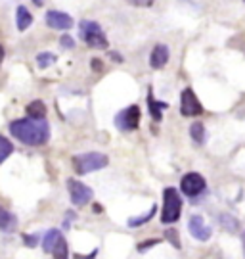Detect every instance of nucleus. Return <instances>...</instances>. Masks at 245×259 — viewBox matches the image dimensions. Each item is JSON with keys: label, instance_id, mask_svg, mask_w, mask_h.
<instances>
[{"label": "nucleus", "instance_id": "10", "mask_svg": "<svg viewBox=\"0 0 245 259\" xmlns=\"http://www.w3.org/2000/svg\"><path fill=\"white\" fill-rule=\"evenodd\" d=\"M46 23L52 29H59V31H66L71 29L73 25V18L66 14V12H57V10H50L46 14Z\"/></svg>", "mask_w": 245, "mask_h": 259}, {"label": "nucleus", "instance_id": "8", "mask_svg": "<svg viewBox=\"0 0 245 259\" xmlns=\"http://www.w3.org/2000/svg\"><path fill=\"white\" fill-rule=\"evenodd\" d=\"M180 112L184 117H196V115L203 114V106L198 100L196 92L192 88H184L182 96H180Z\"/></svg>", "mask_w": 245, "mask_h": 259}, {"label": "nucleus", "instance_id": "24", "mask_svg": "<svg viewBox=\"0 0 245 259\" xmlns=\"http://www.w3.org/2000/svg\"><path fill=\"white\" fill-rule=\"evenodd\" d=\"M23 242L27 244L29 248H35L38 242V236H35V234H23Z\"/></svg>", "mask_w": 245, "mask_h": 259}, {"label": "nucleus", "instance_id": "5", "mask_svg": "<svg viewBox=\"0 0 245 259\" xmlns=\"http://www.w3.org/2000/svg\"><path fill=\"white\" fill-rule=\"evenodd\" d=\"M67 188H69V196H71V201L77 208H83L85 203L94 198V192L92 188H88L86 184H83L81 181H75V179H69L67 181Z\"/></svg>", "mask_w": 245, "mask_h": 259}, {"label": "nucleus", "instance_id": "25", "mask_svg": "<svg viewBox=\"0 0 245 259\" xmlns=\"http://www.w3.org/2000/svg\"><path fill=\"white\" fill-rule=\"evenodd\" d=\"M127 2L132 4V6H138V8H148V6L153 4V0H127Z\"/></svg>", "mask_w": 245, "mask_h": 259}, {"label": "nucleus", "instance_id": "32", "mask_svg": "<svg viewBox=\"0 0 245 259\" xmlns=\"http://www.w3.org/2000/svg\"><path fill=\"white\" fill-rule=\"evenodd\" d=\"M33 4L35 6H42V0H33Z\"/></svg>", "mask_w": 245, "mask_h": 259}, {"label": "nucleus", "instance_id": "2", "mask_svg": "<svg viewBox=\"0 0 245 259\" xmlns=\"http://www.w3.org/2000/svg\"><path fill=\"white\" fill-rule=\"evenodd\" d=\"M180 211H182V198H180V192L176 188H165L163 192V211H161V223L170 225V223H176L180 217Z\"/></svg>", "mask_w": 245, "mask_h": 259}, {"label": "nucleus", "instance_id": "26", "mask_svg": "<svg viewBox=\"0 0 245 259\" xmlns=\"http://www.w3.org/2000/svg\"><path fill=\"white\" fill-rule=\"evenodd\" d=\"M59 44H62V48H73L75 46V40L69 37V35H64V37L59 38Z\"/></svg>", "mask_w": 245, "mask_h": 259}, {"label": "nucleus", "instance_id": "19", "mask_svg": "<svg viewBox=\"0 0 245 259\" xmlns=\"http://www.w3.org/2000/svg\"><path fill=\"white\" fill-rule=\"evenodd\" d=\"M155 211H157V208L151 205V210L148 211V213H144V215H140V217H132V219H129V227H140V225H144V223H148V221L155 215Z\"/></svg>", "mask_w": 245, "mask_h": 259}, {"label": "nucleus", "instance_id": "15", "mask_svg": "<svg viewBox=\"0 0 245 259\" xmlns=\"http://www.w3.org/2000/svg\"><path fill=\"white\" fill-rule=\"evenodd\" d=\"M59 238H62V232H59V230H56V229L48 230L46 236H44V242H42L44 251H46V253H52V249H54V246L59 242Z\"/></svg>", "mask_w": 245, "mask_h": 259}, {"label": "nucleus", "instance_id": "14", "mask_svg": "<svg viewBox=\"0 0 245 259\" xmlns=\"http://www.w3.org/2000/svg\"><path fill=\"white\" fill-rule=\"evenodd\" d=\"M148 106H150V114H151V119L153 121H161V117H163V110L167 108L165 102H155L153 100V96L151 92L148 94Z\"/></svg>", "mask_w": 245, "mask_h": 259}, {"label": "nucleus", "instance_id": "33", "mask_svg": "<svg viewBox=\"0 0 245 259\" xmlns=\"http://www.w3.org/2000/svg\"><path fill=\"white\" fill-rule=\"evenodd\" d=\"M243 2H245V0H243Z\"/></svg>", "mask_w": 245, "mask_h": 259}, {"label": "nucleus", "instance_id": "11", "mask_svg": "<svg viewBox=\"0 0 245 259\" xmlns=\"http://www.w3.org/2000/svg\"><path fill=\"white\" fill-rule=\"evenodd\" d=\"M169 48L167 44H155L153 50H151V56H150V64L153 69H161V67L167 66L169 62Z\"/></svg>", "mask_w": 245, "mask_h": 259}, {"label": "nucleus", "instance_id": "30", "mask_svg": "<svg viewBox=\"0 0 245 259\" xmlns=\"http://www.w3.org/2000/svg\"><path fill=\"white\" fill-rule=\"evenodd\" d=\"M111 58H113V60H117L119 64H121V62H122V58L119 56V54H115V52H111Z\"/></svg>", "mask_w": 245, "mask_h": 259}, {"label": "nucleus", "instance_id": "31", "mask_svg": "<svg viewBox=\"0 0 245 259\" xmlns=\"http://www.w3.org/2000/svg\"><path fill=\"white\" fill-rule=\"evenodd\" d=\"M2 60H4V48L0 44V66H2Z\"/></svg>", "mask_w": 245, "mask_h": 259}, {"label": "nucleus", "instance_id": "27", "mask_svg": "<svg viewBox=\"0 0 245 259\" xmlns=\"http://www.w3.org/2000/svg\"><path fill=\"white\" fill-rule=\"evenodd\" d=\"M155 244H159V240H148V242H140V244H138V251H146V249L153 248Z\"/></svg>", "mask_w": 245, "mask_h": 259}, {"label": "nucleus", "instance_id": "29", "mask_svg": "<svg viewBox=\"0 0 245 259\" xmlns=\"http://www.w3.org/2000/svg\"><path fill=\"white\" fill-rule=\"evenodd\" d=\"M92 69H94V71H100V69H102V60L94 58V60H92Z\"/></svg>", "mask_w": 245, "mask_h": 259}, {"label": "nucleus", "instance_id": "1", "mask_svg": "<svg viewBox=\"0 0 245 259\" xmlns=\"http://www.w3.org/2000/svg\"><path fill=\"white\" fill-rule=\"evenodd\" d=\"M10 133L18 140H21L27 146H42L50 138V125L48 121L35 119V117H25V119H16L10 123Z\"/></svg>", "mask_w": 245, "mask_h": 259}, {"label": "nucleus", "instance_id": "23", "mask_svg": "<svg viewBox=\"0 0 245 259\" xmlns=\"http://www.w3.org/2000/svg\"><path fill=\"white\" fill-rule=\"evenodd\" d=\"M220 223L228 229H237V221H234L230 215H220Z\"/></svg>", "mask_w": 245, "mask_h": 259}, {"label": "nucleus", "instance_id": "3", "mask_svg": "<svg viewBox=\"0 0 245 259\" xmlns=\"http://www.w3.org/2000/svg\"><path fill=\"white\" fill-rule=\"evenodd\" d=\"M79 29H81V33H79L81 38H83L90 48H107L109 46V42H107V38H105L104 31H102V27H100L96 21L83 19L81 25H79Z\"/></svg>", "mask_w": 245, "mask_h": 259}, {"label": "nucleus", "instance_id": "22", "mask_svg": "<svg viewBox=\"0 0 245 259\" xmlns=\"http://www.w3.org/2000/svg\"><path fill=\"white\" fill-rule=\"evenodd\" d=\"M165 236H167V240H169L170 244L174 246L176 249H180V238H178V232L174 229H169L167 232H165Z\"/></svg>", "mask_w": 245, "mask_h": 259}, {"label": "nucleus", "instance_id": "18", "mask_svg": "<svg viewBox=\"0 0 245 259\" xmlns=\"http://www.w3.org/2000/svg\"><path fill=\"white\" fill-rule=\"evenodd\" d=\"M57 56L56 54H52V52H40L37 56V66L40 67V69H46V67H50L52 64H56Z\"/></svg>", "mask_w": 245, "mask_h": 259}, {"label": "nucleus", "instance_id": "17", "mask_svg": "<svg viewBox=\"0 0 245 259\" xmlns=\"http://www.w3.org/2000/svg\"><path fill=\"white\" fill-rule=\"evenodd\" d=\"M190 136L196 144H203V140H205V127H203V123H192Z\"/></svg>", "mask_w": 245, "mask_h": 259}, {"label": "nucleus", "instance_id": "6", "mask_svg": "<svg viewBox=\"0 0 245 259\" xmlns=\"http://www.w3.org/2000/svg\"><path fill=\"white\" fill-rule=\"evenodd\" d=\"M115 125L121 131H134V129H138V125H140V108L138 106L125 108L115 117Z\"/></svg>", "mask_w": 245, "mask_h": 259}, {"label": "nucleus", "instance_id": "12", "mask_svg": "<svg viewBox=\"0 0 245 259\" xmlns=\"http://www.w3.org/2000/svg\"><path fill=\"white\" fill-rule=\"evenodd\" d=\"M16 227H18L16 215H12L8 210L0 208V230H4V232H14Z\"/></svg>", "mask_w": 245, "mask_h": 259}, {"label": "nucleus", "instance_id": "9", "mask_svg": "<svg viewBox=\"0 0 245 259\" xmlns=\"http://www.w3.org/2000/svg\"><path fill=\"white\" fill-rule=\"evenodd\" d=\"M188 229H190V234L196 240H199V242H207L211 238V234H213V230L205 225V221H203L201 215H192L190 217Z\"/></svg>", "mask_w": 245, "mask_h": 259}, {"label": "nucleus", "instance_id": "20", "mask_svg": "<svg viewBox=\"0 0 245 259\" xmlns=\"http://www.w3.org/2000/svg\"><path fill=\"white\" fill-rule=\"evenodd\" d=\"M12 152H14V144L10 142L6 136L0 134V163L4 162Z\"/></svg>", "mask_w": 245, "mask_h": 259}, {"label": "nucleus", "instance_id": "13", "mask_svg": "<svg viewBox=\"0 0 245 259\" xmlns=\"http://www.w3.org/2000/svg\"><path fill=\"white\" fill-rule=\"evenodd\" d=\"M16 23H18V29H19V31H25V29L31 27V23H33V16H31V12H29V10L25 8V6H19V8H18Z\"/></svg>", "mask_w": 245, "mask_h": 259}, {"label": "nucleus", "instance_id": "16", "mask_svg": "<svg viewBox=\"0 0 245 259\" xmlns=\"http://www.w3.org/2000/svg\"><path fill=\"white\" fill-rule=\"evenodd\" d=\"M27 117H35V119L46 117V106H44V102H40V100L31 102L27 108Z\"/></svg>", "mask_w": 245, "mask_h": 259}, {"label": "nucleus", "instance_id": "4", "mask_svg": "<svg viewBox=\"0 0 245 259\" xmlns=\"http://www.w3.org/2000/svg\"><path fill=\"white\" fill-rule=\"evenodd\" d=\"M107 163H109L107 156H105V153H100V152L83 153V156H77L75 160H73L75 171L79 173V175H86V173L100 171V169H104Z\"/></svg>", "mask_w": 245, "mask_h": 259}, {"label": "nucleus", "instance_id": "28", "mask_svg": "<svg viewBox=\"0 0 245 259\" xmlns=\"http://www.w3.org/2000/svg\"><path fill=\"white\" fill-rule=\"evenodd\" d=\"M96 255H98V249H94L90 255H81V253H75L73 259H96Z\"/></svg>", "mask_w": 245, "mask_h": 259}, {"label": "nucleus", "instance_id": "21", "mask_svg": "<svg viewBox=\"0 0 245 259\" xmlns=\"http://www.w3.org/2000/svg\"><path fill=\"white\" fill-rule=\"evenodd\" d=\"M52 253H54V259H67V242L64 240V236H62L59 242L54 246Z\"/></svg>", "mask_w": 245, "mask_h": 259}, {"label": "nucleus", "instance_id": "7", "mask_svg": "<svg viewBox=\"0 0 245 259\" xmlns=\"http://www.w3.org/2000/svg\"><path fill=\"white\" fill-rule=\"evenodd\" d=\"M205 179L199 173H188L180 181V190L184 192L188 198H198L201 192L205 190Z\"/></svg>", "mask_w": 245, "mask_h": 259}]
</instances>
